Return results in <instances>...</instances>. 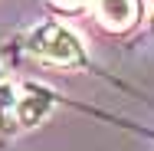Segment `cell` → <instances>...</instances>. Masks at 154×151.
Masks as SVG:
<instances>
[{
    "label": "cell",
    "instance_id": "5",
    "mask_svg": "<svg viewBox=\"0 0 154 151\" xmlns=\"http://www.w3.org/2000/svg\"><path fill=\"white\" fill-rule=\"evenodd\" d=\"M56 7H62V10H75L79 3H85V0H53Z\"/></svg>",
    "mask_w": 154,
    "mask_h": 151
},
{
    "label": "cell",
    "instance_id": "3",
    "mask_svg": "<svg viewBox=\"0 0 154 151\" xmlns=\"http://www.w3.org/2000/svg\"><path fill=\"white\" fill-rule=\"evenodd\" d=\"M53 112V95L43 86H26L23 95H17V121L23 128H33Z\"/></svg>",
    "mask_w": 154,
    "mask_h": 151
},
{
    "label": "cell",
    "instance_id": "4",
    "mask_svg": "<svg viewBox=\"0 0 154 151\" xmlns=\"http://www.w3.org/2000/svg\"><path fill=\"white\" fill-rule=\"evenodd\" d=\"M7 115H17V95L10 86H0V121Z\"/></svg>",
    "mask_w": 154,
    "mask_h": 151
},
{
    "label": "cell",
    "instance_id": "1",
    "mask_svg": "<svg viewBox=\"0 0 154 151\" xmlns=\"http://www.w3.org/2000/svg\"><path fill=\"white\" fill-rule=\"evenodd\" d=\"M23 49L36 59H49L56 66H79L82 62V46L69 30L59 23H39L36 30L23 39Z\"/></svg>",
    "mask_w": 154,
    "mask_h": 151
},
{
    "label": "cell",
    "instance_id": "2",
    "mask_svg": "<svg viewBox=\"0 0 154 151\" xmlns=\"http://www.w3.org/2000/svg\"><path fill=\"white\" fill-rule=\"evenodd\" d=\"M92 10L98 23L115 33L131 30L141 20V0H92Z\"/></svg>",
    "mask_w": 154,
    "mask_h": 151
}]
</instances>
